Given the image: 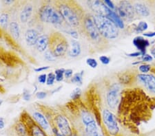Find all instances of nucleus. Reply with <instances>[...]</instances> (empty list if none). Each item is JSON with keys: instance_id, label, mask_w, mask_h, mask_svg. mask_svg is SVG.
Listing matches in <instances>:
<instances>
[{"instance_id": "obj_1", "label": "nucleus", "mask_w": 155, "mask_h": 136, "mask_svg": "<svg viewBox=\"0 0 155 136\" xmlns=\"http://www.w3.org/2000/svg\"><path fill=\"white\" fill-rule=\"evenodd\" d=\"M57 5V11L69 26L71 28L79 27L84 17H82L80 9L77 5L71 2H59Z\"/></svg>"}, {"instance_id": "obj_18", "label": "nucleus", "mask_w": 155, "mask_h": 136, "mask_svg": "<svg viewBox=\"0 0 155 136\" xmlns=\"http://www.w3.org/2000/svg\"><path fill=\"white\" fill-rule=\"evenodd\" d=\"M106 17H108V19H110L113 23L116 25V26L118 27V28L124 29L125 28L124 21H123L121 18L118 15V14L116 12L113 11L112 10H110Z\"/></svg>"}, {"instance_id": "obj_39", "label": "nucleus", "mask_w": 155, "mask_h": 136, "mask_svg": "<svg viewBox=\"0 0 155 136\" xmlns=\"http://www.w3.org/2000/svg\"><path fill=\"white\" fill-rule=\"evenodd\" d=\"M73 74V70H71V69H68V70H65L64 76H65V77H66V78H72Z\"/></svg>"}, {"instance_id": "obj_8", "label": "nucleus", "mask_w": 155, "mask_h": 136, "mask_svg": "<svg viewBox=\"0 0 155 136\" xmlns=\"http://www.w3.org/2000/svg\"><path fill=\"white\" fill-rule=\"evenodd\" d=\"M55 124L57 129L64 136H70L73 134L72 129L68 120L61 115H58L55 118Z\"/></svg>"}, {"instance_id": "obj_6", "label": "nucleus", "mask_w": 155, "mask_h": 136, "mask_svg": "<svg viewBox=\"0 0 155 136\" xmlns=\"http://www.w3.org/2000/svg\"><path fill=\"white\" fill-rule=\"evenodd\" d=\"M102 117L103 122H104L105 127H106L110 134H117V133L119 132V128L116 116L108 109H104L102 113Z\"/></svg>"}, {"instance_id": "obj_47", "label": "nucleus", "mask_w": 155, "mask_h": 136, "mask_svg": "<svg viewBox=\"0 0 155 136\" xmlns=\"http://www.w3.org/2000/svg\"><path fill=\"white\" fill-rule=\"evenodd\" d=\"M94 136H103L102 135H101V134H99V133H98L97 134H96L95 135H94Z\"/></svg>"}, {"instance_id": "obj_12", "label": "nucleus", "mask_w": 155, "mask_h": 136, "mask_svg": "<svg viewBox=\"0 0 155 136\" xmlns=\"http://www.w3.org/2000/svg\"><path fill=\"white\" fill-rule=\"evenodd\" d=\"M132 43L135 48L138 49V51L142 54V55L146 54L147 48L150 46V41L141 36L134 37L132 41Z\"/></svg>"}, {"instance_id": "obj_48", "label": "nucleus", "mask_w": 155, "mask_h": 136, "mask_svg": "<svg viewBox=\"0 0 155 136\" xmlns=\"http://www.w3.org/2000/svg\"><path fill=\"white\" fill-rule=\"evenodd\" d=\"M70 136H78L77 134H75V133H73L72 135H70Z\"/></svg>"}, {"instance_id": "obj_44", "label": "nucleus", "mask_w": 155, "mask_h": 136, "mask_svg": "<svg viewBox=\"0 0 155 136\" xmlns=\"http://www.w3.org/2000/svg\"><path fill=\"white\" fill-rule=\"evenodd\" d=\"M53 133H54V134H55V136H64L62 134V133H61L60 131H59L58 129L56 127L53 128Z\"/></svg>"}, {"instance_id": "obj_38", "label": "nucleus", "mask_w": 155, "mask_h": 136, "mask_svg": "<svg viewBox=\"0 0 155 136\" xmlns=\"http://www.w3.org/2000/svg\"><path fill=\"white\" fill-rule=\"evenodd\" d=\"M31 95L30 94V93H29V91L26 90H24L23 92V98L24 100L26 101H28L31 100Z\"/></svg>"}, {"instance_id": "obj_23", "label": "nucleus", "mask_w": 155, "mask_h": 136, "mask_svg": "<svg viewBox=\"0 0 155 136\" xmlns=\"http://www.w3.org/2000/svg\"><path fill=\"white\" fill-rule=\"evenodd\" d=\"M9 24V15L7 12H2L0 14V26L3 29L8 28Z\"/></svg>"}, {"instance_id": "obj_26", "label": "nucleus", "mask_w": 155, "mask_h": 136, "mask_svg": "<svg viewBox=\"0 0 155 136\" xmlns=\"http://www.w3.org/2000/svg\"><path fill=\"white\" fill-rule=\"evenodd\" d=\"M15 128L19 136H26L28 134V130H27L26 126L22 122L17 124Z\"/></svg>"}, {"instance_id": "obj_22", "label": "nucleus", "mask_w": 155, "mask_h": 136, "mask_svg": "<svg viewBox=\"0 0 155 136\" xmlns=\"http://www.w3.org/2000/svg\"><path fill=\"white\" fill-rule=\"evenodd\" d=\"M82 122L83 124H84L85 126L95 121L94 118L92 116V115H91L88 111H85V110H83L82 112Z\"/></svg>"}, {"instance_id": "obj_43", "label": "nucleus", "mask_w": 155, "mask_h": 136, "mask_svg": "<svg viewBox=\"0 0 155 136\" xmlns=\"http://www.w3.org/2000/svg\"><path fill=\"white\" fill-rule=\"evenodd\" d=\"M50 68V67L49 66H46V67H40V68H35L34 69V71H36V72H40V71H42L44 70H48V69Z\"/></svg>"}, {"instance_id": "obj_14", "label": "nucleus", "mask_w": 155, "mask_h": 136, "mask_svg": "<svg viewBox=\"0 0 155 136\" xmlns=\"http://www.w3.org/2000/svg\"><path fill=\"white\" fill-rule=\"evenodd\" d=\"M135 13L143 17H147L150 14V10L146 4L142 2H137L134 5Z\"/></svg>"}, {"instance_id": "obj_24", "label": "nucleus", "mask_w": 155, "mask_h": 136, "mask_svg": "<svg viewBox=\"0 0 155 136\" xmlns=\"http://www.w3.org/2000/svg\"><path fill=\"white\" fill-rule=\"evenodd\" d=\"M84 71H82L80 72L75 74L72 78H71V82L73 83L77 84V85H82L83 83V76Z\"/></svg>"}, {"instance_id": "obj_29", "label": "nucleus", "mask_w": 155, "mask_h": 136, "mask_svg": "<svg viewBox=\"0 0 155 136\" xmlns=\"http://www.w3.org/2000/svg\"><path fill=\"white\" fill-rule=\"evenodd\" d=\"M151 67L148 64H141L139 66V70L141 74H147L150 70Z\"/></svg>"}, {"instance_id": "obj_10", "label": "nucleus", "mask_w": 155, "mask_h": 136, "mask_svg": "<svg viewBox=\"0 0 155 136\" xmlns=\"http://www.w3.org/2000/svg\"><path fill=\"white\" fill-rule=\"evenodd\" d=\"M88 4L90 9L97 15L107 17L110 10L105 6L104 2L102 1H90L88 2Z\"/></svg>"}, {"instance_id": "obj_46", "label": "nucleus", "mask_w": 155, "mask_h": 136, "mask_svg": "<svg viewBox=\"0 0 155 136\" xmlns=\"http://www.w3.org/2000/svg\"><path fill=\"white\" fill-rule=\"evenodd\" d=\"M150 52H151V55L152 56V57H153L154 59H155V48L151 49Z\"/></svg>"}, {"instance_id": "obj_31", "label": "nucleus", "mask_w": 155, "mask_h": 136, "mask_svg": "<svg viewBox=\"0 0 155 136\" xmlns=\"http://www.w3.org/2000/svg\"><path fill=\"white\" fill-rule=\"evenodd\" d=\"M55 79H56V78H55V74L51 73V72L49 73L47 76V81H46V84H47L48 85H53Z\"/></svg>"}, {"instance_id": "obj_42", "label": "nucleus", "mask_w": 155, "mask_h": 136, "mask_svg": "<svg viewBox=\"0 0 155 136\" xmlns=\"http://www.w3.org/2000/svg\"><path fill=\"white\" fill-rule=\"evenodd\" d=\"M143 36L147 38H153L155 36V31L154 32H148V33H143Z\"/></svg>"}, {"instance_id": "obj_16", "label": "nucleus", "mask_w": 155, "mask_h": 136, "mask_svg": "<svg viewBox=\"0 0 155 136\" xmlns=\"http://www.w3.org/2000/svg\"><path fill=\"white\" fill-rule=\"evenodd\" d=\"M49 45V36L46 34H43L39 36L36 42L35 46L37 49L40 52H43Z\"/></svg>"}, {"instance_id": "obj_41", "label": "nucleus", "mask_w": 155, "mask_h": 136, "mask_svg": "<svg viewBox=\"0 0 155 136\" xmlns=\"http://www.w3.org/2000/svg\"><path fill=\"white\" fill-rule=\"evenodd\" d=\"M47 96V93L46 92H44V91H39V92H37L36 94L37 98L39 99H44Z\"/></svg>"}, {"instance_id": "obj_15", "label": "nucleus", "mask_w": 155, "mask_h": 136, "mask_svg": "<svg viewBox=\"0 0 155 136\" xmlns=\"http://www.w3.org/2000/svg\"><path fill=\"white\" fill-rule=\"evenodd\" d=\"M33 12V6L31 4H26L24 8L21 10L19 15V19L21 23L26 24L30 19Z\"/></svg>"}, {"instance_id": "obj_17", "label": "nucleus", "mask_w": 155, "mask_h": 136, "mask_svg": "<svg viewBox=\"0 0 155 136\" xmlns=\"http://www.w3.org/2000/svg\"><path fill=\"white\" fill-rule=\"evenodd\" d=\"M70 46L71 48L68 52V55L70 57H77L78 56L80 55L81 52H82V48H81L80 43H79L75 39H72L70 41Z\"/></svg>"}, {"instance_id": "obj_13", "label": "nucleus", "mask_w": 155, "mask_h": 136, "mask_svg": "<svg viewBox=\"0 0 155 136\" xmlns=\"http://www.w3.org/2000/svg\"><path fill=\"white\" fill-rule=\"evenodd\" d=\"M38 32L34 29L27 30L25 33V40L29 46H35L36 42L39 38Z\"/></svg>"}, {"instance_id": "obj_33", "label": "nucleus", "mask_w": 155, "mask_h": 136, "mask_svg": "<svg viewBox=\"0 0 155 136\" xmlns=\"http://www.w3.org/2000/svg\"><path fill=\"white\" fill-rule=\"evenodd\" d=\"M153 59H154V58L152 57V55L147 54V53L141 56L142 62H146V63H147V62H152V61H153Z\"/></svg>"}, {"instance_id": "obj_32", "label": "nucleus", "mask_w": 155, "mask_h": 136, "mask_svg": "<svg viewBox=\"0 0 155 136\" xmlns=\"http://www.w3.org/2000/svg\"><path fill=\"white\" fill-rule=\"evenodd\" d=\"M44 56H45V58L46 59H47L48 61H55L56 57L55 56H54V54L52 53V52L50 50H46L45 52V54H44Z\"/></svg>"}, {"instance_id": "obj_25", "label": "nucleus", "mask_w": 155, "mask_h": 136, "mask_svg": "<svg viewBox=\"0 0 155 136\" xmlns=\"http://www.w3.org/2000/svg\"><path fill=\"white\" fill-rule=\"evenodd\" d=\"M147 28H148V24L146 21H141L139 22V24L137 25V26L135 27V31L137 33H144L145 31H146Z\"/></svg>"}, {"instance_id": "obj_49", "label": "nucleus", "mask_w": 155, "mask_h": 136, "mask_svg": "<svg viewBox=\"0 0 155 136\" xmlns=\"http://www.w3.org/2000/svg\"><path fill=\"white\" fill-rule=\"evenodd\" d=\"M2 103H3V101H2V100H0V105H2Z\"/></svg>"}, {"instance_id": "obj_7", "label": "nucleus", "mask_w": 155, "mask_h": 136, "mask_svg": "<svg viewBox=\"0 0 155 136\" xmlns=\"http://www.w3.org/2000/svg\"><path fill=\"white\" fill-rule=\"evenodd\" d=\"M121 87L118 83H114L110 86L106 95L107 103L112 109H115L119 103Z\"/></svg>"}, {"instance_id": "obj_21", "label": "nucleus", "mask_w": 155, "mask_h": 136, "mask_svg": "<svg viewBox=\"0 0 155 136\" xmlns=\"http://www.w3.org/2000/svg\"><path fill=\"white\" fill-rule=\"evenodd\" d=\"M10 32L15 39H19L20 38V28L19 24L15 21H12L9 24Z\"/></svg>"}, {"instance_id": "obj_5", "label": "nucleus", "mask_w": 155, "mask_h": 136, "mask_svg": "<svg viewBox=\"0 0 155 136\" xmlns=\"http://www.w3.org/2000/svg\"><path fill=\"white\" fill-rule=\"evenodd\" d=\"M117 13L122 20L131 21L134 17V9L133 5L128 1H121L117 8Z\"/></svg>"}, {"instance_id": "obj_11", "label": "nucleus", "mask_w": 155, "mask_h": 136, "mask_svg": "<svg viewBox=\"0 0 155 136\" xmlns=\"http://www.w3.org/2000/svg\"><path fill=\"white\" fill-rule=\"evenodd\" d=\"M55 10L50 5H44L39 11V17L44 23H50Z\"/></svg>"}, {"instance_id": "obj_40", "label": "nucleus", "mask_w": 155, "mask_h": 136, "mask_svg": "<svg viewBox=\"0 0 155 136\" xmlns=\"http://www.w3.org/2000/svg\"><path fill=\"white\" fill-rule=\"evenodd\" d=\"M127 55L128 56H130V57L135 58V57H139V56H142V54L140 52L137 51V52H132V53L128 54Z\"/></svg>"}, {"instance_id": "obj_37", "label": "nucleus", "mask_w": 155, "mask_h": 136, "mask_svg": "<svg viewBox=\"0 0 155 136\" xmlns=\"http://www.w3.org/2000/svg\"><path fill=\"white\" fill-rule=\"evenodd\" d=\"M39 82L41 84H45L47 81V75L46 74H41L38 77Z\"/></svg>"}, {"instance_id": "obj_9", "label": "nucleus", "mask_w": 155, "mask_h": 136, "mask_svg": "<svg viewBox=\"0 0 155 136\" xmlns=\"http://www.w3.org/2000/svg\"><path fill=\"white\" fill-rule=\"evenodd\" d=\"M138 80L141 82L146 90L155 94V76L150 74H139Z\"/></svg>"}, {"instance_id": "obj_35", "label": "nucleus", "mask_w": 155, "mask_h": 136, "mask_svg": "<svg viewBox=\"0 0 155 136\" xmlns=\"http://www.w3.org/2000/svg\"><path fill=\"white\" fill-rule=\"evenodd\" d=\"M67 33L70 34V36H73V38H74L75 39H78L79 35H78V33L77 31L75 30H74L73 28H71L69 30L67 31Z\"/></svg>"}, {"instance_id": "obj_36", "label": "nucleus", "mask_w": 155, "mask_h": 136, "mask_svg": "<svg viewBox=\"0 0 155 136\" xmlns=\"http://www.w3.org/2000/svg\"><path fill=\"white\" fill-rule=\"evenodd\" d=\"M103 2H104L105 6H106L109 9L112 10V11H113V10H115V8H115V4H113L112 2L109 1V0H105V1Z\"/></svg>"}, {"instance_id": "obj_28", "label": "nucleus", "mask_w": 155, "mask_h": 136, "mask_svg": "<svg viewBox=\"0 0 155 136\" xmlns=\"http://www.w3.org/2000/svg\"><path fill=\"white\" fill-rule=\"evenodd\" d=\"M82 95V90H81L80 88H76L75 90H74L72 93L70 94V98L73 99V100H77V99L79 98V97Z\"/></svg>"}, {"instance_id": "obj_3", "label": "nucleus", "mask_w": 155, "mask_h": 136, "mask_svg": "<svg viewBox=\"0 0 155 136\" xmlns=\"http://www.w3.org/2000/svg\"><path fill=\"white\" fill-rule=\"evenodd\" d=\"M49 50L55 57L64 56L68 50V43L66 37L59 33H54L49 37Z\"/></svg>"}, {"instance_id": "obj_50", "label": "nucleus", "mask_w": 155, "mask_h": 136, "mask_svg": "<svg viewBox=\"0 0 155 136\" xmlns=\"http://www.w3.org/2000/svg\"><path fill=\"white\" fill-rule=\"evenodd\" d=\"M84 136H90V135H88V134H86V133H85V135H84Z\"/></svg>"}, {"instance_id": "obj_34", "label": "nucleus", "mask_w": 155, "mask_h": 136, "mask_svg": "<svg viewBox=\"0 0 155 136\" xmlns=\"http://www.w3.org/2000/svg\"><path fill=\"white\" fill-rule=\"evenodd\" d=\"M99 61H101V63L103 64V65H108V64L110 63L111 59H110L109 56H101L99 57Z\"/></svg>"}, {"instance_id": "obj_20", "label": "nucleus", "mask_w": 155, "mask_h": 136, "mask_svg": "<svg viewBox=\"0 0 155 136\" xmlns=\"http://www.w3.org/2000/svg\"><path fill=\"white\" fill-rule=\"evenodd\" d=\"M26 128L31 136H46L42 128L39 127V126L37 125L35 122H34L33 125Z\"/></svg>"}, {"instance_id": "obj_45", "label": "nucleus", "mask_w": 155, "mask_h": 136, "mask_svg": "<svg viewBox=\"0 0 155 136\" xmlns=\"http://www.w3.org/2000/svg\"><path fill=\"white\" fill-rule=\"evenodd\" d=\"M5 127V123L3 118H0V129H3Z\"/></svg>"}, {"instance_id": "obj_4", "label": "nucleus", "mask_w": 155, "mask_h": 136, "mask_svg": "<svg viewBox=\"0 0 155 136\" xmlns=\"http://www.w3.org/2000/svg\"><path fill=\"white\" fill-rule=\"evenodd\" d=\"M83 28L86 34L93 41H99L101 39V34L92 18V16L87 15L84 17L83 21Z\"/></svg>"}, {"instance_id": "obj_27", "label": "nucleus", "mask_w": 155, "mask_h": 136, "mask_svg": "<svg viewBox=\"0 0 155 136\" xmlns=\"http://www.w3.org/2000/svg\"><path fill=\"white\" fill-rule=\"evenodd\" d=\"M64 72L65 70L64 69H58V70H55V75L56 78V81L58 82L62 81L63 79V76H64Z\"/></svg>"}, {"instance_id": "obj_19", "label": "nucleus", "mask_w": 155, "mask_h": 136, "mask_svg": "<svg viewBox=\"0 0 155 136\" xmlns=\"http://www.w3.org/2000/svg\"><path fill=\"white\" fill-rule=\"evenodd\" d=\"M33 118L37 125L40 127L42 129H48L49 127V125L48 121L46 120V118L39 112H34L33 113Z\"/></svg>"}, {"instance_id": "obj_2", "label": "nucleus", "mask_w": 155, "mask_h": 136, "mask_svg": "<svg viewBox=\"0 0 155 136\" xmlns=\"http://www.w3.org/2000/svg\"><path fill=\"white\" fill-rule=\"evenodd\" d=\"M101 36L107 39H115L119 36V28L106 17L95 14L92 16Z\"/></svg>"}, {"instance_id": "obj_51", "label": "nucleus", "mask_w": 155, "mask_h": 136, "mask_svg": "<svg viewBox=\"0 0 155 136\" xmlns=\"http://www.w3.org/2000/svg\"><path fill=\"white\" fill-rule=\"evenodd\" d=\"M0 36H1V33H0Z\"/></svg>"}, {"instance_id": "obj_30", "label": "nucleus", "mask_w": 155, "mask_h": 136, "mask_svg": "<svg viewBox=\"0 0 155 136\" xmlns=\"http://www.w3.org/2000/svg\"><path fill=\"white\" fill-rule=\"evenodd\" d=\"M86 63H87L88 66L92 69H95L98 66V63L97 60L92 58H88L86 59Z\"/></svg>"}]
</instances>
